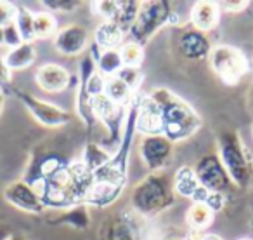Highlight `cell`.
<instances>
[{"mask_svg":"<svg viewBox=\"0 0 253 240\" xmlns=\"http://www.w3.org/2000/svg\"><path fill=\"white\" fill-rule=\"evenodd\" d=\"M109 159H111V155H109L101 145H97V143H87L84 148V155H82L80 162L84 164L88 171L95 173V171L101 169L102 166H106V164L109 162Z\"/></svg>","mask_w":253,"mask_h":240,"instance_id":"27","label":"cell"},{"mask_svg":"<svg viewBox=\"0 0 253 240\" xmlns=\"http://www.w3.org/2000/svg\"><path fill=\"white\" fill-rule=\"evenodd\" d=\"M88 30L82 25H68L56 33L54 49L63 56H78L88 47Z\"/></svg>","mask_w":253,"mask_h":240,"instance_id":"14","label":"cell"},{"mask_svg":"<svg viewBox=\"0 0 253 240\" xmlns=\"http://www.w3.org/2000/svg\"><path fill=\"white\" fill-rule=\"evenodd\" d=\"M144 218L128 211H118L101 223L97 232L99 240H148Z\"/></svg>","mask_w":253,"mask_h":240,"instance_id":"7","label":"cell"},{"mask_svg":"<svg viewBox=\"0 0 253 240\" xmlns=\"http://www.w3.org/2000/svg\"><path fill=\"white\" fill-rule=\"evenodd\" d=\"M125 44V32L113 21H101L94 32V46L99 51L120 49Z\"/></svg>","mask_w":253,"mask_h":240,"instance_id":"20","label":"cell"},{"mask_svg":"<svg viewBox=\"0 0 253 240\" xmlns=\"http://www.w3.org/2000/svg\"><path fill=\"white\" fill-rule=\"evenodd\" d=\"M215 219V212L208 207L207 204H193L189 209H187V214H186V225L189 226L191 232H196V233H203L208 226L213 223Z\"/></svg>","mask_w":253,"mask_h":240,"instance_id":"23","label":"cell"},{"mask_svg":"<svg viewBox=\"0 0 253 240\" xmlns=\"http://www.w3.org/2000/svg\"><path fill=\"white\" fill-rule=\"evenodd\" d=\"M23 39L19 35V30L16 26V23H11L4 28V46H7L9 49H14V47L21 46Z\"/></svg>","mask_w":253,"mask_h":240,"instance_id":"37","label":"cell"},{"mask_svg":"<svg viewBox=\"0 0 253 240\" xmlns=\"http://www.w3.org/2000/svg\"><path fill=\"white\" fill-rule=\"evenodd\" d=\"M177 47H179L180 56L187 61L208 60L211 51V44L207 33L198 32L193 26L180 32L179 40H177Z\"/></svg>","mask_w":253,"mask_h":240,"instance_id":"15","label":"cell"},{"mask_svg":"<svg viewBox=\"0 0 253 240\" xmlns=\"http://www.w3.org/2000/svg\"><path fill=\"white\" fill-rule=\"evenodd\" d=\"M104 85H106V77H102L99 71H95V73L88 78L87 85H80V87H85L88 98H95V96L104 94Z\"/></svg>","mask_w":253,"mask_h":240,"instance_id":"35","label":"cell"},{"mask_svg":"<svg viewBox=\"0 0 253 240\" xmlns=\"http://www.w3.org/2000/svg\"><path fill=\"white\" fill-rule=\"evenodd\" d=\"M70 164L71 160L66 155H63V153L54 152V150H42V152L30 157V162L28 167H26L25 176H23V181L28 183L30 186L39 188L43 181L52 178L54 174L63 171Z\"/></svg>","mask_w":253,"mask_h":240,"instance_id":"8","label":"cell"},{"mask_svg":"<svg viewBox=\"0 0 253 240\" xmlns=\"http://www.w3.org/2000/svg\"><path fill=\"white\" fill-rule=\"evenodd\" d=\"M218 5H220V11L239 12L248 5V2H218Z\"/></svg>","mask_w":253,"mask_h":240,"instance_id":"38","label":"cell"},{"mask_svg":"<svg viewBox=\"0 0 253 240\" xmlns=\"http://www.w3.org/2000/svg\"><path fill=\"white\" fill-rule=\"evenodd\" d=\"M4 101H5V96L0 94V115H2V112H4Z\"/></svg>","mask_w":253,"mask_h":240,"instance_id":"43","label":"cell"},{"mask_svg":"<svg viewBox=\"0 0 253 240\" xmlns=\"http://www.w3.org/2000/svg\"><path fill=\"white\" fill-rule=\"evenodd\" d=\"M148 240H193V232H180L177 228H167L158 233H148Z\"/></svg>","mask_w":253,"mask_h":240,"instance_id":"32","label":"cell"},{"mask_svg":"<svg viewBox=\"0 0 253 240\" xmlns=\"http://www.w3.org/2000/svg\"><path fill=\"white\" fill-rule=\"evenodd\" d=\"M35 82L42 91L45 92H63L70 87L71 84V75L64 66L57 63H45L37 70Z\"/></svg>","mask_w":253,"mask_h":240,"instance_id":"17","label":"cell"},{"mask_svg":"<svg viewBox=\"0 0 253 240\" xmlns=\"http://www.w3.org/2000/svg\"><path fill=\"white\" fill-rule=\"evenodd\" d=\"M49 12H71L82 5V2H75V0H43L40 2Z\"/></svg>","mask_w":253,"mask_h":240,"instance_id":"33","label":"cell"},{"mask_svg":"<svg viewBox=\"0 0 253 240\" xmlns=\"http://www.w3.org/2000/svg\"><path fill=\"white\" fill-rule=\"evenodd\" d=\"M115 77H118L122 82H125V84L135 92L142 82V70L141 68H134V66H123Z\"/></svg>","mask_w":253,"mask_h":240,"instance_id":"31","label":"cell"},{"mask_svg":"<svg viewBox=\"0 0 253 240\" xmlns=\"http://www.w3.org/2000/svg\"><path fill=\"white\" fill-rule=\"evenodd\" d=\"M248 106H250V110H252V113H253V87H252V91L248 92Z\"/></svg>","mask_w":253,"mask_h":240,"instance_id":"42","label":"cell"},{"mask_svg":"<svg viewBox=\"0 0 253 240\" xmlns=\"http://www.w3.org/2000/svg\"><path fill=\"white\" fill-rule=\"evenodd\" d=\"M35 39H49L57 33L56 16L49 11H42L35 14Z\"/></svg>","mask_w":253,"mask_h":240,"instance_id":"29","label":"cell"},{"mask_svg":"<svg viewBox=\"0 0 253 240\" xmlns=\"http://www.w3.org/2000/svg\"><path fill=\"white\" fill-rule=\"evenodd\" d=\"M139 7H141V4L135 2V0L116 2V12H115V18H113V23H116V25L126 33L132 28L135 18H137Z\"/></svg>","mask_w":253,"mask_h":240,"instance_id":"26","label":"cell"},{"mask_svg":"<svg viewBox=\"0 0 253 240\" xmlns=\"http://www.w3.org/2000/svg\"><path fill=\"white\" fill-rule=\"evenodd\" d=\"M149 96L162 108V115H163L162 134L169 141H172L173 145L180 141H186V139H189L191 136H194L200 131L201 117L182 98H179V96L173 94L172 91H169L165 87L155 89Z\"/></svg>","mask_w":253,"mask_h":240,"instance_id":"2","label":"cell"},{"mask_svg":"<svg viewBox=\"0 0 253 240\" xmlns=\"http://www.w3.org/2000/svg\"><path fill=\"white\" fill-rule=\"evenodd\" d=\"M0 46H4V28H0Z\"/></svg>","mask_w":253,"mask_h":240,"instance_id":"44","label":"cell"},{"mask_svg":"<svg viewBox=\"0 0 253 240\" xmlns=\"http://www.w3.org/2000/svg\"><path fill=\"white\" fill-rule=\"evenodd\" d=\"M238 240H253V239H250V237H243V239H238Z\"/></svg>","mask_w":253,"mask_h":240,"instance_id":"45","label":"cell"},{"mask_svg":"<svg viewBox=\"0 0 253 240\" xmlns=\"http://www.w3.org/2000/svg\"><path fill=\"white\" fill-rule=\"evenodd\" d=\"M59 214L49 216L47 223L54 226H70L75 230H87L90 226V214H88L87 205H75L70 209H63V211H57Z\"/></svg>","mask_w":253,"mask_h":240,"instance_id":"21","label":"cell"},{"mask_svg":"<svg viewBox=\"0 0 253 240\" xmlns=\"http://www.w3.org/2000/svg\"><path fill=\"white\" fill-rule=\"evenodd\" d=\"M169 23H173V25L177 23V14L173 12L170 2H165V0L142 2L137 18L132 28L128 30V35L132 42L144 47V44H148L155 37V33H158L160 28H163Z\"/></svg>","mask_w":253,"mask_h":240,"instance_id":"5","label":"cell"},{"mask_svg":"<svg viewBox=\"0 0 253 240\" xmlns=\"http://www.w3.org/2000/svg\"><path fill=\"white\" fill-rule=\"evenodd\" d=\"M9 240H28V239H26V237L23 235V233H18V232H14V235H12V237H11V239H9Z\"/></svg>","mask_w":253,"mask_h":240,"instance_id":"41","label":"cell"},{"mask_svg":"<svg viewBox=\"0 0 253 240\" xmlns=\"http://www.w3.org/2000/svg\"><path fill=\"white\" fill-rule=\"evenodd\" d=\"M139 159L151 173H167L173 159V143L163 134L144 136L139 145Z\"/></svg>","mask_w":253,"mask_h":240,"instance_id":"11","label":"cell"},{"mask_svg":"<svg viewBox=\"0 0 253 240\" xmlns=\"http://www.w3.org/2000/svg\"><path fill=\"white\" fill-rule=\"evenodd\" d=\"M191 26L198 32H203L208 35V32L217 28L220 21V5L218 2H196L191 9Z\"/></svg>","mask_w":253,"mask_h":240,"instance_id":"18","label":"cell"},{"mask_svg":"<svg viewBox=\"0 0 253 240\" xmlns=\"http://www.w3.org/2000/svg\"><path fill=\"white\" fill-rule=\"evenodd\" d=\"M104 96L109 98L113 103L122 106H128L134 99V91H132L125 82H122L118 77H108L104 85Z\"/></svg>","mask_w":253,"mask_h":240,"instance_id":"25","label":"cell"},{"mask_svg":"<svg viewBox=\"0 0 253 240\" xmlns=\"http://www.w3.org/2000/svg\"><path fill=\"white\" fill-rule=\"evenodd\" d=\"M14 235V230L7 223H0V240H9Z\"/></svg>","mask_w":253,"mask_h":240,"instance_id":"39","label":"cell"},{"mask_svg":"<svg viewBox=\"0 0 253 240\" xmlns=\"http://www.w3.org/2000/svg\"><path fill=\"white\" fill-rule=\"evenodd\" d=\"M217 155L234 186L248 188L253 180V159L238 131L222 129L218 132Z\"/></svg>","mask_w":253,"mask_h":240,"instance_id":"4","label":"cell"},{"mask_svg":"<svg viewBox=\"0 0 253 240\" xmlns=\"http://www.w3.org/2000/svg\"><path fill=\"white\" fill-rule=\"evenodd\" d=\"M5 56V63L11 68V71H21L30 68L37 60V49L33 44L23 42L21 46L14 47V49H9Z\"/></svg>","mask_w":253,"mask_h":240,"instance_id":"22","label":"cell"},{"mask_svg":"<svg viewBox=\"0 0 253 240\" xmlns=\"http://www.w3.org/2000/svg\"><path fill=\"white\" fill-rule=\"evenodd\" d=\"M4 198L12 207L19 209L23 212H28V214H42L45 211V205H43L37 188L30 186L23 180L9 183L4 188Z\"/></svg>","mask_w":253,"mask_h":240,"instance_id":"13","label":"cell"},{"mask_svg":"<svg viewBox=\"0 0 253 240\" xmlns=\"http://www.w3.org/2000/svg\"><path fill=\"white\" fill-rule=\"evenodd\" d=\"M14 92L12 89V71L5 63V56L0 53V94H9Z\"/></svg>","mask_w":253,"mask_h":240,"instance_id":"34","label":"cell"},{"mask_svg":"<svg viewBox=\"0 0 253 240\" xmlns=\"http://www.w3.org/2000/svg\"><path fill=\"white\" fill-rule=\"evenodd\" d=\"M135 129L144 136H156L163 132L162 108L151 99V96H139Z\"/></svg>","mask_w":253,"mask_h":240,"instance_id":"16","label":"cell"},{"mask_svg":"<svg viewBox=\"0 0 253 240\" xmlns=\"http://www.w3.org/2000/svg\"><path fill=\"white\" fill-rule=\"evenodd\" d=\"M12 94L18 96L21 105L30 112V115H32L39 124H42L43 127L56 129V127H63V125L70 124L71 113L63 110L61 106L42 101V99H39L37 96L30 94V92H25V91H16L14 89Z\"/></svg>","mask_w":253,"mask_h":240,"instance_id":"9","label":"cell"},{"mask_svg":"<svg viewBox=\"0 0 253 240\" xmlns=\"http://www.w3.org/2000/svg\"><path fill=\"white\" fill-rule=\"evenodd\" d=\"M94 186V173L80 160H75L63 171L43 181L37 191L40 193L45 209L63 211L75 205H85L88 193Z\"/></svg>","mask_w":253,"mask_h":240,"instance_id":"1","label":"cell"},{"mask_svg":"<svg viewBox=\"0 0 253 240\" xmlns=\"http://www.w3.org/2000/svg\"><path fill=\"white\" fill-rule=\"evenodd\" d=\"M172 184H173V191L175 195L182 198H194L198 197V193L201 191V183L198 180L196 173H194V167L189 166H182L173 173L172 176Z\"/></svg>","mask_w":253,"mask_h":240,"instance_id":"19","label":"cell"},{"mask_svg":"<svg viewBox=\"0 0 253 240\" xmlns=\"http://www.w3.org/2000/svg\"><path fill=\"white\" fill-rule=\"evenodd\" d=\"M208 63L210 68L222 84L234 87L238 85L246 73L250 71V61L248 58L239 51L238 47L229 46V44H218L213 46L208 56Z\"/></svg>","mask_w":253,"mask_h":240,"instance_id":"6","label":"cell"},{"mask_svg":"<svg viewBox=\"0 0 253 240\" xmlns=\"http://www.w3.org/2000/svg\"><path fill=\"white\" fill-rule=\"evenodd\" d=\"M177 200L172 176L169 173H151L130 191V207L142 218H155L169 211Z\"/></svg>","mask_w":253,"mask_h":240,"instance_id":"3","label":"cell"},{"mask_svg":"<svg viewBox=\"0 0 253 240\" xmlns=\"http://www.w3.org/2000/svg\"><path fill=\"white\" fill-rule=\"evenodd\" d=\"M252 134H253V124H252Z\"/></svg>","mask_w":253,"mask_h":240,"instance_id":"46","label":"cell"},{"mask_svg":"<svg viewBox=\"0 0 253 240\" xmlns=\"http://www.w3.org/2000/svg\"><path fill=\"white\" fill-rule=\"evenodd\" d=\"M16 26L19 30V35H21L23 42L33 44L35 40V12H32L25 5H18V14H16Z\"/></svg>","mask_w":253,"mask_h":240,"instance_id":"28","label":"cell"},{"mask_svg":"<svg viewBox=\"0 0 253 240\" xmlns=\"http://www.w3.org/2000/svg\"><path fill=\"white\" fill-rule=\"evenodd\" d=\"M18 14V5L11 2H0V28H5L7 25L16 21Z\"/></svg>","mask_w":253,"mask_h":240,"instance_id":"36","label":"cell"},{"mask_svg":"<svg viewBox=\"0 0 253 240\" xmlns=\"http://www.w3.org/2000/svg\"><path fill=\"white\" fill-rule=\"evenodd\" d=\"M193 240H224L222 237L215 235V233H196L193 232Z\"/></svg>","mask_w":253,"mask_h":240,"instance_id":"40","label":"cell"},{"mask_svg":"<svg viewBox=\"0 0 253 240\" xmlns=\"http://www.w3.org/2000/svg\"><path fill=\"white\" fill-rule=\"evenodd\" d=\"M194 173H196L201 186L207 188L208 191L227 195L234 188V183L231 181L217 153H208V155L201 157L196 162Z\"/></svg>","mask_w":253,"mask_h":240,"instance_id":"12","label":"cell"},{"mask_svg":"<svg viewBox=\"0 0 253 240\" xmlns=\"http://www.w3.org/2000/svg\"><path fill=\"white\" fill-rule=\"evenodd\" d=\"M97 71L102 77H115L120 70L123 68L122 54L120 49H109V51H99V54L94 58Z\"/></svg>","mask_w":253,"mask_h":240,"instance_id":"24","label":"cell"},{"mask_svg":"<svg viewBox=\"0 0 253 240\" xmlns=\"http://www.w3.org/2000/svg\"><path fill=\"white\" fill-rule=\"evenodd\" d=\"M120 54H122L123 66L141 68L142 61H144V47L132 42V40H128L120 47Z\"/></svg>","mask_w":253,"mask_h":240,"instance_id":"30","label":"cell"},{"mask_svg":"<svg viewBox=\"0 0 253 240\" xmlns=\"http://www.w3.org/2000/svg\"><path fill=\"white\" fill-rule=\"evenodd\" d=\"M90 106H92V113H94L95 120L101 122L106 127V131H108L106 143L122 141L123 122H125L126 108H128V106L116 105V103H113L109 98H106L104 94L90 98Z\"/></svg>","mask_w":253,"mask_h":240,"instance_id":"10","label":"cell"}]
</instances>
